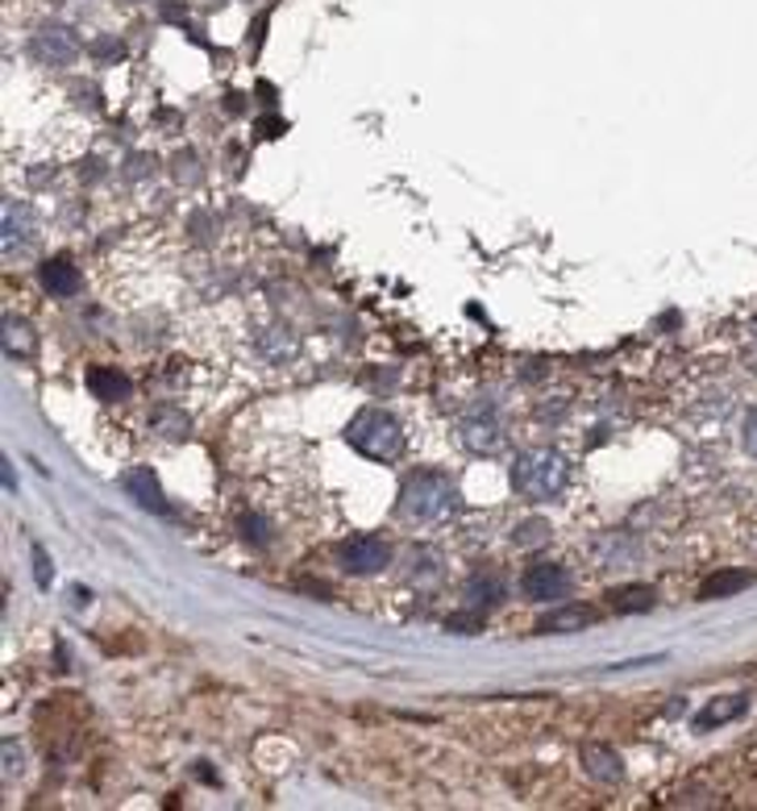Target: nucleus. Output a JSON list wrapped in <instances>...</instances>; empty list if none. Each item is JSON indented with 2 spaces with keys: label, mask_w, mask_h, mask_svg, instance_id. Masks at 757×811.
<instances>
[{
  "label": "nucleus",
  "mask_w": 757,
  "mask_h": 811,
  "mask_svg": "<svg viewBox=\"0 0 757 811\" xmlns=\"http://www.w3.org/2000/svg\"><path fill=\"white\" fill-rule=\"evenodd\" d=\"M242 529H246V537H250V541H267V521H254V516H246V521H242Z\"/></svg>",
  "instance_id": "nucleus-22"
},
{
  "label": "nucleus",
  "mask_w": 757,
  "mask_h": 811,
  "mask_svg": "<svg viewBox=\"0 0 757 811\" xmlns=\"http://www.w3.org/2000/svg\"><path fill=\"white\" fill-rule=\"evenodd\" d=\"M595 625V612L587 604H558L554 612H545L537 620V632H578Z\"/></svg>",
  "instance_id": "nucleus-10"
},
{
  "label": "nucleus",
  "mask_w": 757,
  "mask_h": 811,
  "mask_svg": "<svg viewBox=\"0 0 757 811\" xmlns=\"http://www.w3.org/2000/svg\"><path fill=\"white\" fill-rule=\"evenodd\" d=\"M495 441H500L495 425H470L467 429V446H475V450H491Z\"/></svg>",
  "instance_id": "nucleus-19"
},
{
  "label": "nucleus",
  "mask_w": 757,
  "mask_h": 811,
  "mask_svg": "<svg viewBox=\"0 0 757 811\" xmlns=\"http://www.w3.org/2000/svg\"><path fill=\"white\" fill-rule=\"evenodd\" d=\"M88 387H92V396L96 399H108V404H117V399H126L129 396V383L121 371H113V366H92L88 371Z\"/></svg>",
  "instance_id": "nucleus-12"
},
{
  "label": "nucleus",
  "mask_w": 757,
  "mask_h": 811,
  "mask_svg": "<svg viewBox=\"0 0 757 811\" xmlns=\"http://www.w3.org/2000/svg\"><path fill=\"white\" fill-rule=\"evenodd\" d=\"M749 583H754V575H749V570H716V575L703 578L700 599H728V595L745 591Z\"/></svg>",
  "instance_id": "nucleus-13"
},
{
  "label": "nucleus",
  "mask_w": 757,
  "mask_h": 811,
  "mask_svg": "<svg viewBox=\"0 0 757 811\" xmlns=\"http://www.w3.org/2000/svg\"><path fill=\"white\" fill-rule=\"evenodd\" d=\"M34 230H38L34 216L9 200V204H4V254H18L21 242L30 246V242H34Z\"/></svg>",
  "instance_id": "nucleus-11"
},
{
  "label": "nucleus",
  "mask_w": 757,
  "mask_h": 811,
  "mask_svg": "<svg viewBox=\"0 0 757 811\" xmlns=\"http://www.w3.org/2000/svg\"><path fill=\"white\" fill-rule=\"evenodd\" d=\"M521 591L529 599H537V604H562L571 595V575L562 570L558 562H537V566L524 570Z\"/></svg>",
  "instance_id": "nucleus-5"
},
{
  "label": "nucleus",
  "mask_w": 757,
  "mask_h": 811,
  "mask_svg": "<svg viewBox=\"0 0 757 811\" xmlns=\"http://www.w3.org/2000/svg\"><path fill=\"white\" fill-rule=\"evenodd\" d=\"M350 446L362 453V458H371V462H392L399 458L404 450V433H399V420L392 413H383V408H366L350 420Z\"/></svg>",
  "instance_id": "nucleus-2"
},
{
  "label": "nucleus",
  "mask_w": 757,
  "mask_h": 811,
  "mask_svg": "<svg viewBox=\"0 0 757 811\" xmlns=\"http://www.w3.org/2000/svg\"><path fill=\"white\" fill-rule=\"evenodd\" d=\"M42 288L51 291V296H75L79 291V270L67 258H51L42 267Z\"/></svg>",
  "instance_id": "nucleus-14"
},
{
  "label": "nucleus",
  "mask_w": 757,
  "mask_h": 811,
  "mask_svg": "<svg viewBox=\"0 0 757 811\" xmlns=\"http://www.w3.org/2000/svg\"><path fill=\"white\" fill-rule=\"evenodd\" d=\"M583 766H587V775H591L595 782H604V787L625 782V761H620V754L608 749V745H587V749H583Z\"/></svg>",
  "instance_id": "nucleus-8"
},
{
  "label": "nucleus",
  "mask_w": 757,
  "mask_h": 811,
  "mask_svg": "<svg viewBox=\"0 0 757 811\" xmlns=\"http://www.w3.org/2000/svg\"><path fill=\"white\" fill-rule=\"evenodd\" d=\"M745 446L757 458V413H749V420H745Z\"/></svg>",
  "instance_id": "nucleus-23"
},
{
  "label": "nucleus",
  "mask_w": 757,
  "mask_h": 811,
  "mask_svg": "<svg viewBox=\"0 0 757 811\" xmlns=\"http://www.w3.org/2000/svg\"><path fill=\"white\" fill-rule=\"evenodd\" d=\"M387 558H392V549H387V541L383 537H350L338 545V566L342 570H350V575H375V570H383L387 566Z\"/></svg>",
  "instance_id": "nucleus-4"
},
{
  "label": "nucleus",
  "mask_w": 757,
  "mask_h": 811,
  "mask_svg": "<svg viewBox=\"0 0 757 811\" xmlns=\"http://www.w3.org/2000/svg\"><path fill=\"white\" fill-rule=\"evenodd\" d=\"M749 712V695H716L703 703V712L695 716V728H716V724H733Z\"/></svg>",
  "instance_id": "nucleus-9"
},
{
  "label": "nucleus",
  "mask_w": 757,
  "mask_h": 811,
  "mask_svg": "<svg viewBox=\"0 0 757 811\" xmlns=\"http://www.w3.org/2000/svg\"><path fill=\"white\" fill-rule=\"evenodd\" d=\"M30 54H34L42 67H67L75 63V54H79V42H75L72 30H42V34L30 38Z\"/></svg>",
  "instance_id": "nucleus-6"
},
{
  "label": "nucleus",
  "mask_w": 757,
  "mask_h": 811,
  "mask_svg": "<svg viewBox=\"0 0 757 811\" xmlns=\"http://www.w3.org/2000/svg\"><path fill=\"white\" fill-rule=\"evenodd\" d=\"M30 345H34V338H30V324L21 321H4V350L13 354V359H21V354H30Z\"/></svg>",
  "instance_id": "nucleus-17"
},
{
  "label": "nucleus",
  "mask_w": 757,
  "mask_h": 811,
  "mask_svg": "<svg viewBox=\"0 0 757 811\" xmlns=\"http://www.w3.org/2000/svg\"><path fill=\"white\" fill-rule=\"evenodd\" d=\"M512 537H516V545H541V541H550V524L524 521V524H516V533H512Z\"/></svg>",
  "instance_id": "nucleus-18"
},
{
  "label": "nucleus",
  "mask_w": 757,
  "mask_h": 811,
  "mask_svg": "<svg viewBox=\"0 0 757 811\" xmlns=\"http://www.w3.org/2000/svg\"><path fill=\"white\" fill-rule=\"evenodd\" d=\"M34 575H38V587H51V558H46L42 545H34Z\"/></svg>",
  "instance_id": "nucleus-20"
},
{
  "label": "nucleus",
  "mask_w": 757,
  "mask_h": 811,
  "mask_svg": "<svg viewBox=\"0 0 757 811\" xmlns=\"http://www.w3.org/2000/svg\"><path fill=\"white\" fill-rule=\"evenodd\" d=\"M608 604H612V612H649L653 604H658V591L646 587V583H632V587H616L608 595Z\"/></svg>",
  "instance_id": "nucleus-15"
},
{
  "label": "nucleus",
  "mask_w": 757,
  "mask_h": 811,
  "mask_svg": "<svg viewBox=\"0 0 757 811\" xmlns=\"http://www.w3.org/2000/svg\"><path fill=\"white\" fill-rule=\"evenodd\" d=\"M467 595L475 604H500V599H504V578L491 575V570H479V575L470 578Z\"/></svg>",
  "instance_id": "nucleus-16"
},
{
  "label": "nucleus",
  "mask_w": 757,
  "mask_h": 811,
  "mask_svg": "<svg viewBox=\"0 0 757 811\" xmlns=\"http://www.w3.org/2000/svg\"><path fill=\"white\" fill-rule=\"evenodd\" d=\"M512 487L524 500H554L566 487V458L558 450H529L512 467Z\"/></svg>",
  "instance_id": "nucleus-3"
},
{
  "label": "nucleus",
  "mask_w": 757,
  "mask_h": 811,
  "mask_svg": "<svg viewBox=\"0 0 757 811\" xmlns=\"http://www.w3.org/2000/svg\"><path fill=\"white\" fill-rule=\"evenodd\" d=\"M458 504V491L446 474H433V470H416L399 487V508L413 516V521H441L450 516Z\"/></svg>",
  "instance_id": "nucleus-1"
},
{
  "label": "nucleus",
  "mask_w": 757,
  "mask_h": 811,
  "mask_svg": "<svg viewBox=\"0 0 757 811\" xmlns=\"http://www.w3.org/2000/svg\"><path fill=\"white\" fill-rule=\"evenodd\" d=\"M129 495L146 508V512H167V500H162V487H159V474L150 467H134L126 470V479H121Z\"/></svg>",
  "instance_id": "nucleus-7"
},
{
  "label": "nucleus",
  "mask_w": 757,
  "mask_h": 811,
  "mask_svg": "<svg viewBox=\"0 0 757 811\" xmlns=\"http://www.w3.org/2000/svg\"><path fill=\"white\" fill-rule=\"evenodd\" d=\"M18 749H21L18 740H4V775H9V778L21 770V766H18Z\"/></svg>",
  "instance_id": "nucleus-21"
}]
</instances>
